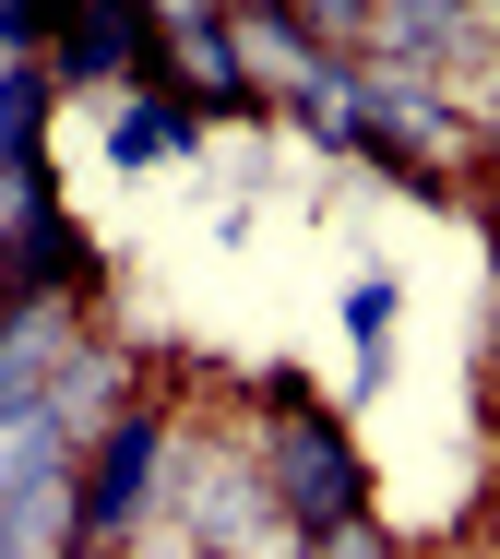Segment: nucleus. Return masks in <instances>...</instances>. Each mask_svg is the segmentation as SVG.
I'll use <instances>...</instances> for the list:
<instances>
[{
	"instance_id": "obj_1",
	"label": "nucleus",
	"mask_w": 500,
	"mask_h": 559,
	"mask_svg": "<svg viewBox=\"0 0 500 559\" xmlns=\"http://www.w3.org/2000/svg\"><path fill=\"white\" fill-rule=\"evenodd\" d=\"M167 464H179V393H143L84 441V559H131V536L167 512Z\"/></svg>"
},
{
	"instance_id": "obj_2",
	"label": "nucleus",
	"mask_w": 500,
	"mask_h": 559,
	"mask_svg": "<svg viewBox=\"0 0 500 559\" xmlns=\"http://www.w3.org/2000/svg\"><path fill=\"white\" fill-rule=\"evenodd\" d=\"M250 441H262V488H274V512H286L298 536H334V524L370 512V464H358V441H346L334 405L250 417Z\"/></svg>"
},
{
	"instance_id": "obj_3",
	"label": "nucleus",
	"mask_w": 500,
	"mask_h": 559,
	"mask_svg": "<svg viewBox=\"0 0 500 559\" xmlns=\"http://www.w3.org/2000/svg\"><path fill=\"white\" fill-rule=\"evenodd\" d=\"M48 72H60V84H131V96H179L155 0H72V12H60V36H48Z\"/></svg>"
},
{
	"instance_id": "obj_4",
	"label": "nucleus",
	"mask_w": 500,
	"mask_h": 559,
	"mask_svg": "<svg viewBox=\"0 0 500 559\" xmlns=\"http://www.w3.org/2000/svg\"><path fill=\"white\" fill-rule=\"evenodd\" d=\"M0 286L12 298H60V310H96L108 262H96V238L60 215V203H36V215H12V238H0Z\"/></svg>"
},
{
	"instance_id": "obj_5",
	"label": "nucleus",
	"mask_w": 500,
	"mask_h": 559,
	"mask_svg": "<svg viewBox=\"0 0 500 559\" xmlns=\"http://www.w3.org/2000/svg\"><path fill=\"white\" fill-rule=\"evenodd\" d=\"M465 12H477V0H370V48L381 60H429V48L465 36Z\"/></svg>"
},
{
	"instance_id": "obj_6",
	"label": "nucleus",
	"mask_w": 500,
	"mask_h": 559,
	"mask_svg": "<svg viewBox=\"0 0 500 559\" xmlns=\"http://www.w3.org/2000/svg\"><path fill=\"white\" fill-rule=\"evenodd\" d=\"M191 131H203V119L179 108V96H131V108H120V131H108V155H120V167H155V155H179Z\"/></svg>"
},
{
	"instance_id": "obj_7",
	"label": "nucleus",
	"mask_w": 500,
	"mask_h": 559,
	"mask_svg": "<svg viewBox=\"0 0 500 559\" xmlns=\"http://www.w3.org/2000/svg\"><path fill=\"white\" fill-rule=\"evenodd\" d=\"M298 12V36H322V48H370V0H286Z\"/></svg>"
},
{
	"instance_id": "obj_8",
	"label": "nucleus",
	"mask_w": 500,
	"mask_h": 559,
	"mask_svg": "<svg viewBox=\"0 0 500 559\" xmlns=\"http://www.w3.org/2000/svg\"><path fill=\"white\" fill-rule=\"evenodd\" d=\"M298 559H405V548H393V524H381V512H358V524H334V536H310Z\"/></svg>"
},
{
	"instance_id": "obj_9",
	"label": "nucleus",
	"mask_w": 500,
	"mask_h": 559,
	"mask_svg": "<svg viewBox=\"0 0 500 559\" xmlns=\"http://www.w3.org/2000/svg\"><path fill=\"white\" fill-rule=\"evenodd\" d=\"M381 322H393V274H370V286L346 298V334H358V345H381Z\"/></svg>"
},
{
	"instance_id": "obj_10",
	"label": "nucleus",
	"mask_w": 500,
	"mask_h": 559,
	"mask_svg": "<svg viewBox=\"0 0 500 559\" xmlns=\"http://www.w3.org/2000/svg\"><path fill=\"white\" fill-rule=\"evenodd\" d=\"M489 250H500V191H489Z\"/></svg>"
}]
</instances>
